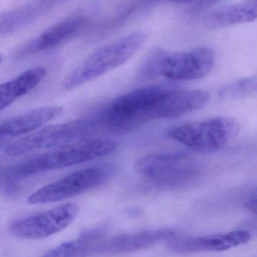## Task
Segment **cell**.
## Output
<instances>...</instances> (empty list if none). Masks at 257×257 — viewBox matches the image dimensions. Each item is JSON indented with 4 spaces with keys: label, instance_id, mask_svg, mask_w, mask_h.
<instances>
[{
    "label": "cell",
    "instance_id": "23",
    "mask_svg": "<svg viewBox=\"0 0 257 257\" xmlns=\"http://www.w3.org/2000/svg\"><path fill=\"white\" fill-rule=\"evenodd\" d=\"M57 1H58V0H57Z\"/></svg>",
    "mask_w": 257,
    "mask_h": 257
},
{
    "label": "cell",
    "instance_id": "5",
    "mask_svg": "<svg viewBox=\"0 0 257 257\" xmlns=\"http://www.w3.org/2000/svg\"><path fill=\"white\" fill-rule=\"evenodd\" d=\"M240 131L233 117H218L172 126L167 130L170 139L198 152H214L232 142Z\"/></svg>",
    "mask_w": 257,
    "mask_h": 257
},
{
    "label": "cell",
    "instance_id": "2",
    "mask_svg": "<svg viewBox=\"0 0 257 257\" xmlns=\"http://www.w3.org/2000/svg\"><path fill=\"white\" fill-rule=\"evenodd\" d=\"M215 61L212 50L205 47L187 51H167L157 48L148 54L138 71V78L158 76L172 81H193L209 75Z\"/></svg>",
    "mask_w": 257,
    "mask_h": 257
},
{
    "label": "cell",
    "instance_id": "14",
    "mask_svg": "<svg viewBox=\"0 0 257 257\" xmlns=\"http://www.w3.org/2000/svg\"><path fill=\"white\" fill-rule=\"evenodd\" d=\"M257 0H243L211 12L205 19L210 30H219L236 24L253 22L256 19Z\"/></svg>",
    "mask_w": 257,
    "mask_h": 257
},
{
    "label": "cell",
    "instance_id": "1",
    "mask_svg": "<svg viewBox=\"0 0 257 257\" xmlns=\"http://www.w3.org/2000/svg\"><path fill=\"white\" fill-rule=\"evenodd\" d=\"M117 148V142L113 139L89 138L13 164L0 166V194H15L33 177L107 157Z\"/></svg>",
    "mask_w": 257,
    "mask_h": 257
},
{
    "label": "cell",
    "instance_id": "9",
    "mask_svg": "<svg viewBox=\"0 0 257 257\" xmlns=\"http://www.w3.org/2000/svg\"><path fill=\"white\" fill-rule=\"evenodd\" d=\"M175 235L173 229H158L121 234L107 238L103 236L95 244L93 256H112L138 251L160 241H168Z\"/></svg>",
    "mask_w": 257,
    "mask_h": 257
},
{
    "label": "cell",
    "instance_id": "11",
    "mask_svg": "<svg viewBox=\"0 0 257 257\" xmlns=\"http://www.w3.org/2000/svg\"><path fill=\"white\" fill-rule=\"evenodd\" d=\"M210 100L202 90H177L169 87L158 102L157 120H173L199 111Z\"/></svg>",
    "mask_w": 257,
    "mask_h": 257
},
{
    "label": "cell",
    "instance_id": "12",
    "mask_svg": "<svg viewBox=\"0 0 257 257\" xmlns=\"http://www.w3.org/2000/svg\"><path fill=\"white\" fill-rule=\"evenodd\" d=\"M63 111L64 110L60 106L42 107L2 122L0 148H6L20 136L42 128L47 123L62 115Z\"/></svg>",
    "mask_w": 257,
    "mask_h": 257
},
{
    "label": "cell",
    "instance_id": "21",
    "mask_svg": "<svg viewBox=\"0 0 257 257\" xmlns=\"http://www.w3.org/2000/svg\"><path fill=\"white\" fill-rule=\"evenodd\" d=\"M170 1L178 4H188V3H197L199 0H170Z\"/></svg>",
    "mask_w": 257,
    "mask_h": 257
},
{
    "label": "cell",
    "instance_id": "7",
    "mask_svg": "<svg viewBox=\"0 0 257 257\" xmlns=\"http://www.w3.org/2000/svg\"><path fill=\"white\" fill-rule=\"evenodd\" d=\"M116 172L117 166L114 163H105L76 171L39 189L29 196L27 202L31 205L51 203L75 197L107 182Z\"/></svg>",
    "mask_w": 257,
    "mask_h": 257
},
{
    "label": "cell",
    "instance_id": "10",
    "mask_svg": "<svg viewBox=\"0 0 257 257\" xmlns=\"http://www.w3.org/2000/svg\"><path fill=\"white\" fill-rule=\"evenodd\" d=\"M250 239V232L246 230H235L227 233L205 236L177 238L175 235L167 241V247L172 251L179 253H190L205 251H224L246 244Z\"/></svg>",
    "mask_w": 257,
    "mask_h": 257
},
{
    "label": "cell",
    "instance_id": "8",
    "mask_svg": "<svg viewBox=\"0 0 257 257\" xmlns=\"http://www.w3.org/2000/svg\"><path fill=\"white\" fill-rule=\"evenodd\" d=\"M78 211L75 204H64L18 220L11 226V232L24 239L48 238L67 228L75 220Z\"/></svg>",
    "mask_w": 257,
    "mask_h": 257
},
{
    "label": "cell",
    "instance_id": "6",
    "mask_svg": "<svg viewBox=\"0 0 257 257\" xmlns=\"http://www.w3.org/2000/svg\"><path fill=\"white\" fill-rule=\"evenodd\" d=\"M98 130L99 127L93 120H77L49 125L12 142L6 147V154L10 157H19L40 150L54 149L89 139Z\"/></svg>",
    "mask_w": 257,
    "mask_h": 257
},
{
    "label": "cell",
    "instance_id": "17",
    "mask_svg": "<svg viewBox=\"0 0 257 257\" xmlns=\"http://www.w3.org/2000/svg\"><path fill=\"white\" fill-rule=\"evenodd\" d=\"M104 235L101 229H93L83 234L78 239L64 243L51 249L40 257H87L92 256L95 241Z\"/></svg>",
    "mask_w": 257,
    "mask_h": 257
},
{
    "label": "cell",
    "instance_id": "18",
    "mask_svg": "<svg viewBox=\"0 0 257 257\" xmlns=\"http://www.w3.org/2000/svg\"><path fill=\"white\" fill-rule=\"evenodd\" d=\"M256 77L241 78L220 87L218 96L223 99H237L253 96L256 93Z\"/></svg>",
    "mask_w": 257,
    "mask_h": 257
},
{
    "label": "cell",
    "instance_id": "15",
    "mask_svg": "<svg viewBox=\"0 0 257 257\" xmlns=\"http://www.w3.org/2000/svg\"><path fill=\"white\" fill-rule=\"evenodd\" d=\"M47 75L44 66L30 68L13 79L0 84V111L36 88Z\"/></svg>",
    "mask_w": 257,
    "mask_h": 257
},
{
    "label": "cell",
    "instance_id": "19",
    "mask_svg": "<svg viewBox=\"0 0 257 257\" xmlns=\"http://www.w3.org/2000/svg\"><path fill=\"white\" fill-rule=\"evenodd\" d=\"M244 207L249 211L256 213V187L249 188L244 197Z\"/></svg>",
    "mask_w": 257,
    "mask_h": 257
},
{
    "label": "cell",
    "instance_id": "16",
    "mask_svg": "<svg viewBox=\"0 0 257 257\" xmlns=\"http://www.w3.org/2000/svg\"><path fill=\"white\" fill-rule=\"evenodd\" d=\"M88 24L89 19L82 15L63 20L43 32L36 40L35 47L40 51L55 48L79 34Z\"/></svg>",
    "mask_w": 257,
    "mask_h": 257
},
{
    "label": "cell",
    "instance_id": "4",
    "mask_svg": "<svg viewBox=\"0 0 257 257\" xmlns=\"http://www.w3.org/2000/svg\"><path fill=\"white\" fill-rule=\"evenodd\" d=\"M140 176L164 187H179L194 183L202 173L199 160L185 152L160 153L145 156L134 163Z\"/></svg>",
    "mask_w": 257,
    "mask_h": 257
},
{
    "label": "cell",
    "instance_id": "13",
    "mask_svg": "<svg viewBox=\"0 0 257 257\" xmlns=\"http://www.w3.org/2000/svg\"><path fill=\"white\" fill-rule=\"evenodd\" d=\"M57 3V0H33L19 7L0 12V37L27 28Z\"/></svg>",
    "mask_w": 257,
    "mask_h": 257
},
{
    "label": "cell",
    "instance_id": "3",
    "mask_svg": "<svg viewBox=\"0 0 257 257\" xmlns=\"http://www.w3.org/2000/svg\"><path fill=\"white\" fill-rule=\"evenodd\" d=\"M146 34L138 31L94 51L63 80L65 90L77 88L128 62L141 48Z\"/></svg>",
    "mask_w": 257,
    "mask_h": 257
},
{
    "label": "cell",
    "instance_id": "22",
    "mask_svg": "<svg viewBox=\"0 0 257 257\" xmlns=\"http://www.w3.org/2000/svg\"><path fill=\"white\" fill-rule=\"evenodd\" d=\"M2 60H3V56H2L1 53H0V64L2 63Z\"/></svg>",
    "mask_w": 257,
    "mask_h": 257
},
{
    "label": "cell",
    "instance_id": "20",
    "mask_svg": "<svg viewBox=\"0 0 257 257\" xmlns=\"http://www.w3.org/2000/svg\"><path fill=\"white\" fill-rule=\"evenodd\" d=\"M220 0H199L198 3H196V7L198 9H203V8L208 7V6H211V5L215 4V3H218Z\"/></svg>",
    "mask_w": 257,
    "mask_h": 257
}]
</instances>
